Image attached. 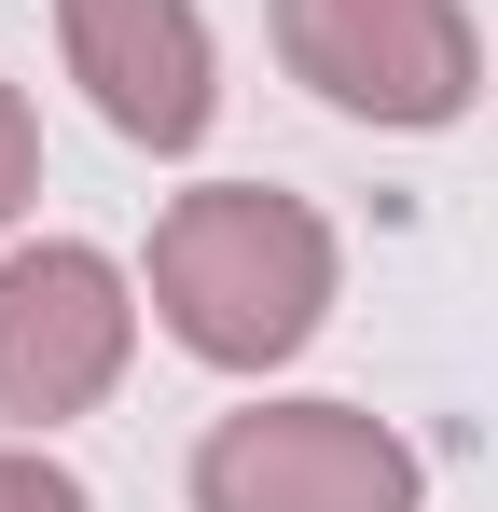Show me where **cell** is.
Segmentation results:
<instances>
[{"label":"cell","instance_id":"cell-1","mask_svg":"<svg viewBox=\"0 0 498 512\" xmlns=\"http://www.w3.org/2000/svg\"><path fill=\"white\" fill-rule=\"evenodd\" d=\"M153 319L222 374H263L332 319V222L277 180H208L153 222Z\"/></svg>","mask_w":498,"mask_h":512},{"label":"cell","instance_id":"cell-2","mask_svg":"<svg viewBox=\"0 0 498 512\" xmlns=\"http://www.w3.org/2000/svg\"><path fill=\"white\" fill-rule=\"evenodd\" d=\"M194 512H415V443L360 402H249L194 443Z\"/></svg>","mask_w":498,"mask_h":512},{"label":"cell","instance_id":"cell-3","mask_svg":"<svg viewBox=\"0 0 498 512\" xmlns=\"http://www.w3.org/2000/svg\"><path fill=\"white\" fill-rule=\"evenodd\" d=\"M277 56L360 125H457L485 84L457 0H277Z\"/></svg>","mask_w":498,"mask_h":512},{"label":"cell","instance_id":"cell-4","mask_svg":"<svg viewBox=\"0 0 498 512\" xmlns=\"http://www.w3.org/2000/svg\"><path fill=\"white\" fill-rule=\"evenodd\" d=\"M125 346H139V305H125L111 250L42 236V250L0 263V429H56L83 402H111Z\"/></svg>","mask_w":498,"mask_h":512},{"label":"cell","instance_id":"cell-5","mask_svg":"<svg viewBox=\"0 0 498 512\" xmlns=\"http://www.w3.org/2000/svg\"><path fill=\"white\" fill-rule=\"evenodd\" d=\"M56 42H70V84L97 97L111 139H139V153H194L208 139L222 56H208L194 0H56Z\"/></svg>","mask_w":498,"mask_h":512},{"label":"cell","instance_id":"cell-6","mask_svg":"<svg viewBox=\"0 0 498 512\" xmlns=\"http://www.w3.org/2000/svg\"><path fill=\"white\" fill-rule=\"evenodd\" d=\"M0 512H97L70 485V471H56V457H28V443H0Z\"/></svg>","mask_w":498,"mask_h":512},{"label":"cell","instance_id":"cell-7","mask_svg":"<svg viewBox=\"0 0 498 512\" xmlns=\"http://www.w3.org/2000/svg\"><path fill=\"white\" fill-rule=\"evenodd\" d=\"M28 180H42V125H28V97L0 84V222L28 208Z\"/></svg>","mask_w":498,"mask_h":512}]
</instances>
